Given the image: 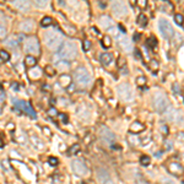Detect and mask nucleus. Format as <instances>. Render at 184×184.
I'll list each match as a JSON object with an SVG mask.
<instances>
[{
	"mask_svg": "<svg viewBox=\"0 0 184 184\" xmlns=\"http://www.w3.org/2000/svg\"><path fill=\"white\" fill-rule=\"evenodd\" d=\"M44 42H46V46L47 48H49L50 50H58L61 44H63V36L58 32H47L44 34Z\"/></svg>",
	"mask_w": 184,
	"mask_h": 184,
	"instance_id": "obj_1",
	"label": "nucleus"
},
{
	"mask_svg": "<svg viewBox=\"0 0 184 184\" xmlns=\"http://www.w3.org/2000/svg\"><path fill=\"white\" fill-rule=\"evenodd\" d=\"M77 55V47L74 42H65L59 50V57L65 60H74Z\"/></svg>",
	"mask_w": 184,
	"mask_h": 184,
	"instance_id": "obj_2",
	"label": "nucleus"
},
{
	"mask_svg": "<svg viewBox=\"0 0 184 184\" xmlns=\"http://www.w3.org/2000/svg\"><path fill=\"white\" fill-rule=\"evenodd\" d=\"M74 77L76 80V84L81 87H87L91 84V75L85 68H77L74 73Z\"/></svg>",
	"mask_w": 184,
	"mask_h": 184,
	"instance_id": "obj_3",
	"label": "nucleus"
},
{
	"mask_svg": "<svg viewBox=\"0 0 184 184\" xmlns=\"http://www.w3.org/2000/svg\"><path fill=\"white\" fill-rule=\"evenodd\" d=\"M169 106V101L168 97L162 93V92H157L153 96V107L157 112H163L167 109V107Z\"/></svg>",
	"mask_w": 184,
	"mask_h": 184,
	"instance_id": "obj_4",
	"label": "nucleus"
},
{
	"mask_svg": "<svg viewBox=\"0 0 184 184\" xmlns=\"http://www.w3.org/2000/svg\"><path fill=\"white\" fill-rule=\"evenodd\" d=\"M117 90H118V96L120 97V99L125 102H130L134 99V91L129 84H120Z\"/></svg>",
	"mask_w": 184,
	"mask_h": 184,
	"instance_id": "obj_5",
	"label": "nucleus"
},
{
	"mask_svg": "<svg viewBox=\"0 0 184 184\" xmlns=\"http://www.w3.org/2000/svg\"><path fill=\"white\" fill-rule=\"evenodd\" d=\"M14 104H15V107L20 111H22L23 113H26L27 115H30L32 119H36V112L34 109L32 108V106L28 103V102H26V101H22V99H17V98H14Z\"/></svg>",
	"mask_w": 184,
	"mask_h": 184,
	"instance_id": "obj_6",
	"label": "nucleus"
},
{
	"mask_svg": "<svg viewBox=\"0 0 184 184\" xmlns=\"http://www.w3.org/2000/svg\"><path fill=\"white\" fill-rule=\"evenodd\" d=\"M25 50L30 54H39V43L36 37H30L25 42Z\"/></svg>",
	"mask_w": 184,
	"mask_h": 184,
	"instance_id": "obj_7",
	"label": "nucleus"
},
{
	"mask_svg": "<svg viewBox=\"0 0 184 184\" xmlns=\"http://www.w3.org/2000/svg\"><path fill=\"white\" fill-rule=\"evenodd\" d=\"M159 27H160V31L162 33V36L167 39H171L173 37L174 34V31H173V27H172V25H171L167 20H160L159 22Z\"/></svg>",
	"mask_w": 184,
	"mask_h": 184,
	"instance_id": "obj_8",
	"label": "nucleus"
},
{
	"mask_svg": "<svg viewBox=\"0 0 184 184\" xmlns=\"http://www.w3.org/2000/svg\"><path fill=\"white\" fill-rule=\"evenodd\" d=\"M98 135L99 138L104 141V142H107L109 144V145H112V144L115 141V135L112 130H109L107 126H101L99 130H98Z\"/></svg>",
	"mask_w": 184,
	"mask_h": 184,
	"instance_id": "obj_9",
	"label": "nucleus"
},
{
	"mask_svg": "<svg viewBox=\"0 0 184 184\" xmlns=\"http://www.w3.org/2000/svg\"><path fill=\"white\" fill-rule=\"evenodd\" d=\"M112 11L115 16L122 17L128 14V7H126L125 3H123V1H114L112 4Z\"/></svg>",
	"mask_w": 184,
	"mask_h": 184,
	"instance_id": "obj_10",
	"label": "nucleus"
},
{
	"mask_svg": "<svg viewBox=\"0 0 184 184\" xmlns=\"http://www.w3.org/2000/svg\"><path fill=\"white\" fill-rule=\"evenodd\" d=\"M71 168L73 171L77 174V176H86L87 174V167L82 161H79V160H74L71 162Z\"/></svg>",
	"mask_w": 184,
	"mask_h": 184,
	"instance_id": "obj_11",
	"label": "nucleus"
},
{
	"mask_svg": "<svg viewBox=\"0 0 184 184\" xmlns=\"http://www.w3.org/2000/svg\"><path fill=\"white\" fill-rule=\"evenodd\" d=\"M117 38H118V44L124 52L130 53L133 50V46H131V42L130 39H128V37H125L124 34H117Z\"/></svg>",
	"mask_w": 184,
	"mask_h": 184,
	"instance_id": "obj_12",
	"label": "nucleus"
},
{
	"mask_svg": "<svg viewBox=\"0 0 184 184\" xmlns=\"http://www.w3.org/2000/svg\"><path fill=\"white\" fill-rule=\"evenodd\" d=\"M97 178H98V182L101 184H114V182L111 178L109 173L104 168H99L97 171Z\"/></svg>",
	"mask_w": 184,
	"mask_h": 184,
	"instance_id": "obj_13",
	"label": "nucleus"
},
{
	"mask_svg": "<svg viewBox=\"0 0 184 184\" xmlns=\"http://www.w3.org/2000/svg\"><path fill=\"white\" fill-rule=\"evenodd\" d=\"M99 25L104 30H109V32H112V33H114L117 36V32H115L114 26H113V21H112V19L109 16H107V15L101 16L99 17Z\"/></svg>",
	"mask_w": 184,
	"mask_h": 184,
	"instance_id": "obj_14",
	"label": "nucleus"
},
{
	"mask_svg": "<svg viewBox=\"0 0 184 184\" xmlns=\"http://www.w3.org/2000/svg\"><path fill=\"white\" fill-rule=\"evenodd\" d=\"M168 172L172 173L173 176H182L183 172H184V168L178 162H171L168 165Z\"/></svg>",
	"mask_w": 184,
	"mask_h": 184,
	"instance_id": "obj_15",
	"label": "nucleus"
},
{
	"mask_svg": "<svg viewBox=\"0 0 184 184\" xmlns=\"http://www.w3.org/2000/svg\"><path fill=\"white\" fill-rule=\"evenodd\" d=\"M12 5L22 12H27L31 7V4L28 1H26V0H22V1H12Z\"/></svg>",
	"mask_w": 184,
	"mask_h": 184,
	"instance_id": "obj_16",
	"label": "nucleus"
},
{
	"mask_svg": "<svg viewBox=\"0 0 184 184\" xmlns=\"http://www.w3.org/2000/svg\"><path fill=\"white\" fill-rule=\"evenodd\" d=\"M33 22L31 20H25L20 23V30L23 31V32H31L33 30Z\"/></svg>",
	"mask_w": 184,
	"mask_h": 184,
	"instance_id": "obj_17",
	"label": "nucleus"
},
{
	"mask_svg": "<svg viewBox=\"0 0 184 184\" xmlns=\"http://www.w3.org/2000/svg\"><path fill=\"white\" fill-rule=\"evenodd\" d=\"M113 61V55L111 53H103L101 55V63L104 65V67H109Z\"/></svg>",
	"mask_w": 184,
	"mask_h": 184,
	"instance_id": "obj_18",
	"label": "nucleus"
},
{
	"mask_svg": "<svg viewBox=\"0 0 184 184\" xmlns=\"http://www.w3.org/2000/svg\"><path fill=\"white\" fill-rule=\"evenodd\" d=\"M55 67L60 70V71H68L70 68V63L68 60H59L55 63Z\"/></svg>",
	"mask_w": 184,
	"mask_h": 184,
	"instance_id": "obj_19",
	"label": "nucleus"
},
{
	"mask_svg": "<svg viewBox=\"0 0 184 184\" xmlns=\"http://www.w3.org/2000/svg\"><path fill=\"white\" fill-rule=\"evenodd\" d=\"M144 129H145V126H144V124L140 123V122H134L133 124L130 125V131L131 133H141Z\"/></svg>",
	"mask_w": 184,
	"mask_h": 184,
	"instance_id": "obj_20",
	"label": "nucleus"
},
{
	"mask_svg": "<svg viewBox=\"0 0 184 184\" xmlns=\"http://www.w3.org/2000/svg\"><path fill=\"white\" fill-rule=\"evenodd\" d=\"M25 64H26V67L27 68H33V67H36V64H37V59L33 55H27L25 58Z\"/></svg>",
	"mask_w": 184,
	"mask_h": 184,
	"instance_id": "obj_21",
	"label": "nucleus"
},
{
	"mask_svg": "<svg viewBox=\"0 0 184 184\" xmlns=\"http://www.w3.org/2000/svg\"><path fill=\"white\" fill-rule=\"evenodd\" d=\"M71 84V79L69 75H63L60 77V85L64 87H69V85Z\"/></svg>",
	"mask_w": 184,
	"mask_h": 184,
	"instance_id": "obj_22",
	"label": "nucleus"
},
{
	"mask_svg": "<svg viewBox=\"0 0 184 184\" xmlns=\"http://www.w3.org/2000/svg\"><path fill=\"white\" fill-rule=\"evenodd\" d=\"M138 23L141 26V27H145V26L147 25V17L145 16V15H139V17H138Z\"/></svg>",
	"mask_w": 184,
	"mask_h": 184,
	"instance_id": "obj_23",
	"label": "nucleus"
},
{
	"mask_svg": "<svg viewBox=\"0 0 184 184\" xmlns=\"http://www.w3.org/2000/svg\"><path fill=\"white\" fill-rule=\"evenodd\" d=\"M31 141H32V144L34 145V147H36V149H38V150L43 149V144H42L41 141H39V140L36 138V136H32V138H31Z\"/></svg>",
	"mask_w": 184,
	"mask_h": 184,
	"instance_id": "obj_24",
	"label": "nucleus"
},
{
	"mask_svg": "<svg viewBox=\"0 0 184 184\" xmlns=\"http://www.w3.org/2000/svg\"><path fill=\"white\" fill-rule=\"evenodd\" d=\"M149 68H150L152 71H156L157 69H159V61H157L156 59H151L150 63H149Z\"/></svg>",
	"mask_w": 184,
	"mask_h": 184,
	"instance_id": "obj_25",
	"label": "nucleus"
},
{
	"mask_svg": "<svg viewBox=\"0 0 184 184\" xmlns=\"http://www.w3.org/2000/svg\"><path fill=\"white\" fill-rule=\"evenodd\" d=\"M52 21H53V20H52L49 16H46V17L42 19V21H41V26H42V27H48V26L52 25Z\"/></svg>",
	"mask_w": 184,
	"mask_h": 184,
	"instance_id": "obj_26",
	"label": "nucleus"
},
{
	"mask_svg": "<svg viewBox=\"0 0 184 184\" xmlns=\"http://www.w3.org/2000/svg\"><path fill=\"white\" fill-rule=\"evenodd\" d=\"M111 44H112L111 37H108V36L103 37V39H102V46H103V48H108V47H111Z\"/></svg>",
	"mask_w": 184,
	"mask_h": 184,
	"instance_id": "obj_27",
	"label": "nucleus"
},
{
	"mask_svg": "<svg viewBox=\"0 0 184 184\" xmlns=\"http://www.w3.org/2000/svg\"><path fill=\"white\" fill-rule=\"evenodd\" d=\"M79 151H80V146H79V144H75V145H73L69 150V155L70 156H74L75 153H77Z\"/></svg>",
	"mask_w": 184,
	"mask_h": 184,
	"instance_id": "obj_28",
	"label": "nucleus"
},
{
	"mask_svg": "<svg viewBox=\"0 0 184 184\" xmlns=\"http://www.w3.org/2000/svg\"><path fill=\"white\" fill-rule=\"evenodd\" d=\"M0 59H1L3 61H7L10 59V54L6 50H0Z\"/></svg>",
	"mask_w": 184,
	"mask_h": 184,
	"instance_id": "obj_29",
	"label": "nucleus"
},
{
	"mask_svg": "<svg viewBox=\"0 0 184 184\" xmlns=\"http://www.w3.org/2000/svg\"><path fill=\"white\" fill-rule=\"evenodd\" d=\"M145 84H146V77L145 76H139L136 79V85L138 86L142 87V86H145Z\"/></svg>",
	"mask_w": 184,
	"mask_h": 184,
	"instance_id": "obj_30",
	"label": "nucleus"
},
{
	"mask_svg": "<svg viewBox=\"0 0 184 184\" xmlns=\"http://www.w3.org/2000/svg\"><path fill=\"white\" fill-rule=\"evenodd\" d=\"M150 162H151V160H150V157H149V156H141L140 163H141L142 166H149Z\"/></svg>",
	"mask_w": 184,
	"mask_h": 184,
	"instance_id": "obj_31",
	"label": "nucleus"
},
{
	"mask_svg": "<svg viewBox=\"0 0 184 184\" xmlns=\"http://www.w3.org/2000/svg\"><path fill=\"white\" fill-rule=\"evenodd\" d=\"M174 21H176V23H177V25L182 26V25H183V22H184V16H183L182 14H177V15L174 16Z\"/></svg>",
	"mask_w": 184,
	"mask_h": 184,
	"instance_id": "obj_32",
	"label": "nucleus"
},
{
	"mask_svg": "<svg viewBox=\"0 0 184 184\" xmlns=\"http://www.w3.org/2000/svg\"><path fill=\"white\" fill-rule=\"evenodd\" d=\"M30 75H31V77H33V79L39 77V76H41V69H33V70H31V71H30Z\"/></svg>",
	"mask_w": 184,
	"mask_h": 184,
	"instance_id": "obj_33",
	"label": "nucleus"
},
{
	"mask_svg": "<svg viewBox=\"0 0 184 184\" xmlns=\"http://www.w3.org/2000/svg\"><path fill=\"white\" fill-rule=\"evenodd\" d=\"M5 44L7 46V47H16L17 46V41H15V39H7V41H5Z\"/></svg>",
	"mask_w": 184,
	"mask_h": 184,
	"instance_id": "obj_34",
	"label": "nucleus"
},
{
	"mask_svg": "<svg viewBox=\"0 0 184 184\" xmlns=\"http://www.w3.org/2000/svg\"><path fill=\"white\" fill-rule=\"evenodd\" d=\"M33 4H34L37 7H41V9H44V7L48 5V3H47V1H34Z\"/></svg>",
	"mask_w": 184,
	"mask_h": 184,
	"instance_id": "obj_35",
	"label": "nucleus"
},
{
	"mask_svg": "<svg viewBox=\"0 0 184 184\" xmlns=\"http://www.w3.org/2000/svg\"><path fill=\"white\" fill-rule=\"evenodd\" d=\"M1 166L5 168V171H11V166H10V163H9L7 160H3L1 161Z\"/></svg>",
	"mask_w": 184,
	"mask_h": 184,
	"instance_id": "obj_36",
	"label": "nucleus"
},
{
	"mask_svg": "<svg viewBox=\"0 0 184 184\" xmlns=\"http://www.w3.org/2000/svg\"><path fill=\"white\" fill-rule=\"evenodd\" d=\"M147 44H149L150 47H152L153 49L156 48V46H157V41L155 39V37H151V38H150V41L147 42Z\"/></svg>",
	"mask_w": 184,
	"mask_h": 184,
	"instance_id": "obj_37",
	"label": "nucleus"
},
{
	"mask_svg": "<svg viewBox=\"0 0 184 184\" xmlns=\"http://www.w3.org/2000/svg\"><path fill=\"white\" fill-rule=\"evenodd\" d=\"M48 163L50 166H57L58 165V159H55V157H49V159H48Z\"/></svg>",
	"mask_w": 184,
	"mask_h": 184,
	"instance_id": "obj_38",
	"label": "nucleus"
},
{
	"mask_svg": "<svg viewBox=\"0 0 184 184\" xmlns=\"http://www.w3.org/2000/svg\"><path fill=\"white\" fill-rule=\"evenodd\" d=\"M59 118L61 119V122H63L64 124H67V123H68V115H67V114L60 113V114H59Z\"/></svg>",
	"mask_w": 184,
	"mask_h": 184,
	"instance_id": "obj_39",
	"label": "nucleus"
},
{
	"mask_svg": "<svg viewBox=\"0 0 184 184\" xmlns=\"http://www.w3.org/2000/svg\"><path fill=\"white\" fill-rule=\"evenodd\" d=\"M46 70H47V74H48V75H50V76H54V75H55V70H54L53 68L47 67V69H46Z\"/></svg>",
	"mask_w": 184,
	"mask_h": 184,
	"instance_id": "obj_40",
	"label": "nucleus"
},
{
	"mask_svg": "<svg viewBox=\"0 0 184 184\" xmlns=\"http://www.w3.org/2000/svg\"><path fill=\"white\" fill-rule=\"evenodd\" d=\"M125 63H126L125 59H124L123 57H120V58H119V61H118V68H123L124 65H125Z\"/></svg>",
	"mask_w": 184,
	"mask_h": 184,
	"instance_id": "obj_41",
	"label": "nucleus"
},
{
	"mask_svg": "<svg viewBox=\"0 0 184 184\" xmlns=\"http://www.w3.org/2000/svg\"><path fill=\"white\" fill-rule=\"evenodd\" d=\"M161 133H162L163 135H167V134H168V128H167L166 125H162V126H161Z\"/></svg>",
	"mask_w": 184,
	"mask_h": 184,
	"instance_id": "obj_42",
	"label": "nucleus"
},
{
	"mask_svg": "<svg viewBox=\"0 0 184 184\" xmlns=\"http://www.w3.org/2000/svg\"><path fill=\"white\" fill-rule=\"evenodd\" d=\"M5 36H6V31H5V28H4V27H0V37L4 38Z\"/></svg>",
	"mask_w": 184,
	"mask_h": 184,
	"instance_id": "obj_43",
	"label": "nucleus"
},
{
	"mask_svg": "<svg viewBox=\"0 0 184 184\" xmlns=\"http://www.w3.org/2000/svg\"><path fill=\"white\" fill-rule=\"evenodd\" d=\"M138 5L141 6V7H145V6L147 5V3L145 1V0H140V1H138Z\"/></svg>",
	"mask_w": 184,
	"mask_h": 184,
	"instance_id": "obj_44",
	"label": "nucleus"
},
{
	"mask_svg": "<svg viewBox=\"0 0 184 184\" xmlns=\"http://www.w3.org/2000/svg\"><path fill=\"white\" fill-rule=\"evenodd\" d=\"M90 47H91V43H90L88 41H85V42H84V49H85V50H88Z\"/></svg>",
	"mask_w": 184,
	"mask_h": 184,
	"instance_id": "obj_45",
	"label": "nucleus"
},
{
	"mask_svg": "<svg viewBox=\"0 0 184 184\" xmlns=\"http://www.w3.org/2000/svg\"><path fill=\"white\" fill-rule=\"evenodd\" d=\"M135 57H136V58H139L140 60L142 59V57H141V53H140V50H139V49H136V50H135Z\"/></svg>",
	"mask_w": 184,
	"mask_h": 184,
	"instance_id": "obj_46",
	"label": "nucleus"
},
{
	"mask_svg": "<svg viewBox=\"0 0 184 184\" xmlns=\"http://www.w3.org/2000/svg\"><path fill=\"white\" fill-rule=\"evenodd\" d=\"M57 114V111L54 109V108H50V111H49V115H55Z\"/></svg>",
	"mask_w": 184,
	"mask_h": 184,
	"instance_id": "obj_47",
	"label": "nucleus"
},
{
	"mask_svg": "<svg viewBox=\"0 0 184 184\" xmlns=\"http://www.w3.org/2000/svg\"><path fill=\"white\" fill-rule=\"evenodd\" d=\"M11 87H12V88H15L14 91H19V90H17V88H19V85H17L16 82H14V84H12V85H11Z\"/></svg>",
	"mask_w": 184,
	"mask_h": 184,
	"instance_id": "obj_48",
	"label": "nucleus"
},
{
	"mask_svg": "<svg viewBox=\"0 0 184 184\" xmlns=\"http://www.w3.org/2000/svg\"><path fill=\"white\" fill-rule=\"evenodd\" d=\"M173 88H174V92H179V86H178V84H174V85H173Z\"/></svg>",
	"mask_w": 184,
	"mask_h": 184,
	"instance_id": "obj_49",
	"label": "nucleus"
},
{
	"mask_svg": "<svg viewBox=\"0 0 184 184\" xmlns=\"http://www.w3.org/2000/svg\"><path fill=\"white\" fill-rule=\"evenodd\" d=\"M4 147V142H3V140L0 139V149H3Z\"/></svg>",
	"mask_w": 184,
	"mask_h": 184,
	"instance_id": "obj_50",
	"label": "nucleus"
},
{
	"mask_svg": "<svg viewBox=\"0 0 184 184\" xmlns=\"http://www.w3.org/2000/svg\"><path fill=\"white\" fill-rule=\"evenodd\" d=\"M134 38H135V39H139V38H140V34H136V33H135V34H134Z\"/></svg>",
	"mask_w": 184,
	"mask_h": 184,
	"instance_id": "obj_51",
	"label": "nucleus"
},
{
	"mask_svg": "<svg viewBox=\"0 0 184 184\" xmlns=\"http://www.w3.org/2000/svg\"><path fill=\"white\" fill-rule=\"evenodd\" d=\"M0 90H1V85H0Z\"/></svg>",
	"mask_w": 184,
	"mask_h": 184,
	"instance_id": "obj_52",
	"label": "nucleus"
}]
</instances>
